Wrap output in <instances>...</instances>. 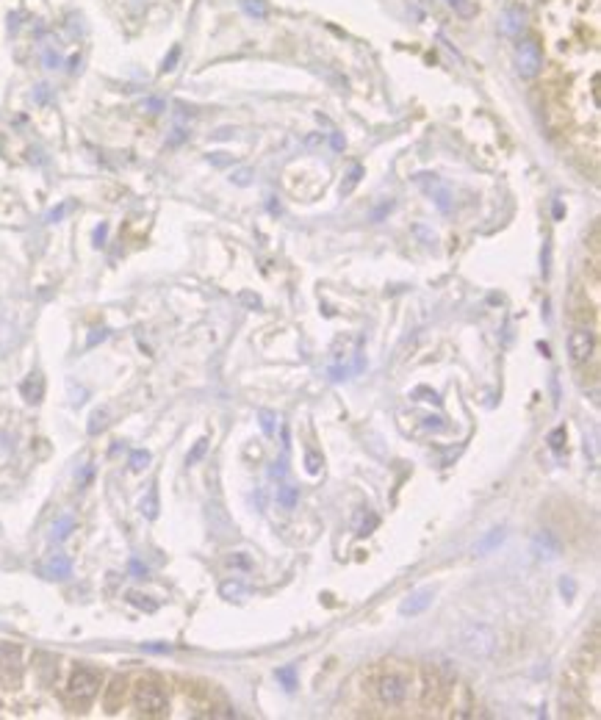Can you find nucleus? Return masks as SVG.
Masks as SVG:
<instances>
[{"instance_id":"nucleus-1","label":"nucleus","mask_w":601,"mask_h":720,"mask_svg":"<svg viewBox=\"0 0 601 720\" xmlns=\"http://www.w3.org/2000/svg\"><path fill=\"white\" fill-rule=\"evenodd\" d=\"M133 704H136L139 715H144V718H158V715H164L166 707H169L166 690H164V684L155 682V679H141V682H136V687H133Z\"/></svg>"},{"instance_id":"nucleus-2","label":"nucleus","mask_w":601,"mask_h":720,"mask_svg":"<svg viewBox=\"0 0 601 720\" xmlns=\"http://www.w3.org/2000/svg\"><path fill=\"white\" fill-rule=\"evenodd\" d=\"M410 687H413V679H410L407 671H385V673L377 679L374 693H377L380 704H385V707H399V704L407 701Z\"/></svg>"},{"instance_id":"nucleus-3","label":"nucleus","mask_w":601,"mask_h":720,"mask_svg":"<svg viewBox=\"0 0 601 720\" xmlns=\"http://www.w3.org/2000/svg\"><path fill=\"white\" fill-rule=\"evenodd\" d=\"M97 693H100V673L95 671V668H75L72 673H70V682H67V696H70V701L72 704H78V707H86V704H92L95 698H97Z\"/></svg>"},{"instance_id":"nucleus-4","label":"nucleus","mask_w":601,"mask_h":720,"mask_svg":"<svg viewBox=\"0 0 601 720\" xmlns=\"http://www.w3.org/2000/svg\"><path fill=\"white\" fill-rule=\"evenodd\" d=\"M515 72L524 81H532L543 72V50L538 45V39H532V36L518 39V45H515Z\"/></svg>"},{"instance_id":"nucleus-5","label":"nucleus","mask_w":601,"mask_h":720,"mask_svg":"<svg viewBox=\"0 0 601 720\" xmlns=\"http://www.w3.org/2000/svg\"><path fill=\"white\" fill-rule=\"evenodd\" d=\"M460 645H463V651H466L469 657L482 659V657H490V654H493V648H496V634H493L485 623H471V626L463 629Z\"/></svg>"},{"instance_id":"nucleus-6","label":"nucleus","mask_w":601,"mask_h":720,"mask_svg":"<svg viewBox=\"0 0 601 720\" xmlns=\"http://www.w3.org/2000/svg\"><path fill=\"white\" fill-rule=\"evenodd\" d=\"M22 671V648L17 643H0V682L6 687H19Z\"/></svg>"},{"instance_id":"nucleus-7","label":"nucleus","mask_w":601,"mask_h":720,"mask_svg":"<svg viewBox=\"0 0 601 720\" xmlns=\"http://www.w3.org/2000/svg\"><path fill=\"white\" fill-rule=\"evenodd\" d=\"M596 352V333L591 327H577L571 336H568V355L574 363H585V360L593 358Z\"/></svg>"},{"instance_id":"nucleus-8","label":"nucleus","mask_w":601,"mask_h":720,"mask_svg":"<svg viewBox=\"0 0 601 720\" xmlns=\"http://www.w3.org/2000/svg\"><path fill=\"white\" fill-rule=\"evenodd\" d=\"M526 22H529V8L524 6H515V3H507L504 6V14H501V31L513 39H521V33L526 31Z\"/></svg>"},{"instance_id":"nucleus-9","label":"nucleus","mask_w":601,"mask_h":720,"mask_svg":"<svg viewBox=\"0 0 601 720\" xmlns=\"http://www.w3.org/2000/svg\"><path fill=\"white\" fill-rule=\"evenodd\" d=\"M532 551H535V557H540V560H557V557L563 554V543H560V538H557L554 532L540 529V532H535V538H532Z\"/></svg>"},{"instance_id":"nucleus-10","label":"nucleus","mask_w":601,"mask_h":720,"mask_svg":"<svg viewBox=\"0 0 601 720\" xmlns=\"http://www.w3.org/2000/svg\"><path fill=\"white\" fill-rule=\"evenodd\" d=\"M432 599H435V590H432V588H421V590L410 593L407 599L402 601L399 612H402V615H421V612L432 604Z\"/></svg>"},{"instance_id":"nucleus-11","label":"nucleus","mask_w":601,"mask_h":720,"mask_svg":"<svg viewBox=\"0 0 601 720\" xmlns=\"http://www.w3.org/2000/svg\"><path fill=\"white\" fill-rule=\"evenodd\" d=\"M19 393H22V399L28 402V405H39L42 402V396H45V379H42V374H28L22 382H19Z\"/></svg>"},{"instance_id":"nucleus-12","label":"nucleus","mask_w":601,"mask_h":720,"mask_svg":"<svg viewBox=\"0 0 601 720\" xmlns=\"http://www.w3.org/2000/svg\"><path fill=\"white\" fill-rule=\"evenodd\" d=\"M70 574H72V563H70V557H64V554L50 557L47 565H45V577H47V579H67Z\"/></svg>"},{"instance_id":"nucleus-13","label":"nucleus","mask_w":601,"mask_h":720,"mask_svg":"<svg viewBox=\"0 0 601 720\" xmlns=\"http://www.w3.org/2000/svg\"><path fill=\"white\" fill-rule=\"evenodd\" d=\"M125 679L122 676H117L111 684H109V693H106V710L109 712H117L120 710V704H122V698H125Z\"/></svg>"},{"instance_id":"nucleus-14","label":"nucleus","mask_w":601,"mask_h":720,"mask_svg":"<svg viewBox=\"0 0 601 720\" xmlns=\"http://www.w3.org/2000/svg\"><path fill=\"white\" fill-rule=\"evenodd\" d=\"M504 535H507V532H504V526H496V529H490V532H487V535L482 538L480 543H477V549H474V551H477L480 557H482V554H490V551H493L496 546H501Z\"/></svg>"},{"instance_id":"nucleus-15","label":"nucleus","mask_w":601,"mask_h":720,"mask_svg":"<svg viewBox=\"0 0 601 720\" xmlns=\"http://www.w3.org/2000/svg\"><path fill=\"white\" fill-rule=\"evenodd\" d=\"M75 529V518L72 515H61L56 524H53V535H50V540L53 543H61V540H67L70 538V532Z\"/></svg>"},{"instance_id":"nucleus-16","label":"nucleus","mask_w":601,"mask_h":720,"mask_svg":"<svg viewBox=\"0 0 601 720\" xmlns=\"http://www.w3.org/2000/svg\"><path fill=\"white\" fill-rule=\"evenodd\" d=\"M297 501H299V487H294V485L277 487V504H280L283 510H294Z\"/></svg>"},{"instance_id":"nucleus-17","label":"nucleus","mask_w":601,"mask_h":720,"mask_svg":"<svg viewBox=\"0 0 601 720\" xmlns=\"http://www.w3.org/2000/svg\"><path fill=\"white\" fill-rule=\"evenodd\" d=\"M427 191L435 197V205H438L444 214H449V208H452V205H449V200H452V197H449V191H446V189H444V186L435 180V175H432V183L427 186Z\"/></svg>"},{"instance_id":"nucleus-18","label":"nucleus","mask_w":601,"mask_h":720,"mask_svg":"<svg viewBox=\"0 0 601 720\" xmlns=\"http://www.w3.org/2000/svg\"><path fill=\"white\" fill-rule=\"evenodd\" d=\"M106 427H109V410H106V407H97V410L89 416V427H86V432H89V435H100Z\"/></svg>"},{"instance_id":"nucleus-19","label":"nucleus","mask_w":601,"mask_h":720,"mask_svg":"<svg viewBox=\"0 0 601 720\" xmlns=\"http://www.w3.org/2000/svg\"><path fill=\"white\" fill-rule=\"evenodd\" d=\"M139 510H141V515L144 518H158V496H155V487H150L147 490V496L141 499V504H139Z\"/></svg>"},{"instance_id":"nucleus-20","label":"nucleus","mask_w":601,"mask_h":720,"mask_svg":"<svg viewBox=\"0 0 601 720\" xmlns=\"http://www.w3.org/2000/svg\"><path fill=\"white\" fill-rule=\"evenodd\" d=\"M274 679H277V682L291 693V690L297 687V668H294V665H283V668H277V671H274Z\"/></svg>"},{"instance_id":"nucleus-21","label":"nucleus","mask_w":601,"mask_h":720,"mask_svg":"<svg viewBox=\"0 0 601 720\" xmlns=\"http://www.w3.org/2000/svg\"><path fill=\"white\" fill-rule=\"evenodd\" d=\"M150 452L147 449H133L130 452V460H127V466H130V471H144L147 466H150Z\"/></svg>"},{"instance_id":"nucleus-22","label":"nucleus","mask_w":601,"mask_h":720,"mask_svg":"<svg viewBox=\"0 0 601 720\" xmlns=\"http://www.w3.org/2000/svg\"><path fill=\"white\" fill-rule=\"evenodd\" d=\"M565 438H568V432H565V427H554L552 432H549V449L552 452H563L565 449Z\"/></svg>"},{"instance_id":"nucleus-23","label":"nucleus","mask_w":601,"mask_h":720,"mask_svg":"<svg viewBox=\"0 0 601 720\" xmlns=\"http://www.w3.org/2000/svg\"><path fill=\"white\" fill-rule=\"evenodd\" d=\"M361 178H363V166L361 164H355L352 169H350V175H347V183H341V194L347 197V194H352L355 191V186L361 183Z\"/></svg>"},{"instance_id":"nucleus-24","label":"nucleus","mask_w":601,"mask_h":720,"mask_svg":"<svg viewBox=\"0 0 601 720\" xmlns=\"http://www.w3.org/2000/svg\"><path fill=\"white\" fill-rule=\"evenodd\" d=\"M205 452H208V438H200V441L192 446V452L186 455V466H194V463H200V460L205 457Z\"/></svg>"},{"instance_id":"nucleus-25","label":"nucleus","mask_w":601,"mask_h":720,"mask_svg":"<svg viewBox=\"0 0 601 720\" xmlns=\"http://www.w3.org/2000/svg\"><path fill=\"white\" fill-rule=\"evenodd\" d=\"M127 601H130L133 606L144 609V612H155V609H158V604H155V601H150V596H144V593H136V590H130V593H127Z\"/></svg>"},{"instance_id":"nucleus-26","label":"nucleus","mask_w":601,"mask_h":720,"mask_svg":"<svg viewBox=\"0 0 601 720\" xmlns=\"http://www.w3.org/2000/svg\"><path fill=\"white\" fill-rule=\"evenodd\" d=\"M258 421H260L263 435H274V421H277V416H274L272 410H258Z\"/></svg>"},{"instance_id":"nucleus-27","label":"nucleus","mask_w":601,"mask_h":720,"mask_svg":"<svg viewBox=\"0 0 601 720\" xmlns=\"http://www.w3.org/2000/svg\"><path fill=\"white\" fill-rule=\"evenodd\" d=\"M241 3H244L247 14H252V17H258V19H263V17L269 14V8H266L263 0H241Z\"/></svg>"},{"instance_id":"nucleus-28","label":"nucleus","mask_w":601,"mask_h":720,"mask_svg":"<svg viewBox=\"0 0 601 720\" xmlns=\"http://www.w3.org/2000/svg\"><path fill=\"white\" fill-rule=\"evenodd\" d=\"M219 593H222L225 599H239V596H244V585L236 582V579H233V582H225V585L219 588Z\"/></svg>"},{"instance_id":"nucleus-29","label":"nucleus","mask_w":601,"mask_h":720,"mask_svg":"<svg viewBox=\"0 0 601 720\" xmlns=\"http://www.w3.org/2000/svg\"><path fill=\"white\" fill-rule=\"evenodd\" d=\"M322 466H325L322 455H316V452H308V455H305V469H308V474H319Z\"/></svg>"},{"instance_id":"nucleus-30","label":"nucleus","mask_w":601,"mask_h":720,"mask_svg":"<svg viewBox=\"0 0 601 720\" xmlns=\"http://www.w3.org/2000/svg\"><path fill=\"white\" fill-rule=\"evenodd\" d=\"M560 593H563L565 601H571L577 596V582H574L571 577H563V579H560Z\"/></svg>"},{"instance_id":"nucleus-31","label":"nucleus","mask_w":601,"mask_h":720,"mask_svg":"<svg viewBox=\"0 0 601 720\" xmlns=\"http://www.w3.org/2000/svg\"><path fill=\"white\" fill-rule=\"evenodd\" d=\"M391 211H393V200H385L380 208H374V211H371V217H368V219H371V222H382Z\"/></svg>"},{"instance_id":"nucleus-32","label":"nucleus","mask_w":601,"mask_h":720,"mask_svg":"<svg viewBox=\"0 0 601 720\" xmlns=\"http://www.w3.org/2000/svg\"><path fill=\"white\" fill-rule=\"evenodd\" d=\"M449 3H452L463 17H471V14H474V3H471V0H449Z\"/></svg>"},{"instance_id":"nucleus-33","label":"nucleus","mask_w":601,"mask_h":720,"mask_svg":"<svg viewBox=\"0 0 601 720\" xmlns=\"http://www.w3.org/2000/svg\"><path fill=\"white\" fill-rule=\"evenodd\" d=\"M127 568H130V574H133L136 579H144V577H147V565H144V563H139V560H130V563H127Z\"/></svg>"},{"instance_id":"nucleus-34","label":"nucleus","mask_w":601,"mask_h":720,"mask_svg":"<svg viewBox=\"0 0 601 720\" xmlns=\"http://www.w3.org/2000/svg\"><path fill=\"white\" fill-rule=\"evenodd\" d=\"M106 338H109V330H106V327H103V330H95V333L86 338V347H97V344L106 341Z\"/></svg>"},{"instance_id":"nucleus-35","label":"nucleus","mask_w":601,"mask_h":720,"mask_svg":"<svg viewBox=\"0 0 601 720\" xmlns=\"http://www.w3.org/2000/svg\"><path fill=\"white\" fill-rule=\"evenodd\" d=\"M67 211H70V205H67V203H64V205H58V208H53V211L47 214V222H58V219H61Z\"/></svg>"},{"instance_id":"nucleus-36","label":"nucleus","mask_w":601,"mask_h":720,"mask_svg":"<svg viewBox=\"0 0 601 720\" xmlns=\"http://www.w3.org/2000/svg\"><path fill=\"white\" fill-rule=\"evenodd\" d=\"M424 427H430V430H446L444 418H438V416H427V418H424Z\"/></svg>"},{"instance_id":"nucleus-37","label":"nucleus","mask_w":601,"mask_h":720,"mask_svg":"<svg viewBox=\"0 0 601 720\" xmlns=\"http://www.w3.org/2000/svg\"><path fill=\"white\" fill-rule=\"evenodd\" d=\"M141 648H144V651H153V654H166V651H169L166 643H144Z\"/></svg>"},{"instance_id":"nucleus-38","label":"nucleus","mask_w":601,"mask_h":720,"mask_svg":"<svg viewBox=\"0 0 601 720\" xmlns=\"http://www.w3.org/2000/svg\"><path fill=\"white\" fill-rule=\"evenodd\" d=\"M377 524H380V518H377V515H368V524H361V526H358V535H361V538H363V535H368V532H371Z\"/></svg>"},{"instance_id":"nucleus-39","label":"nucleus","mask_w":601,"mask_h":720,"mask_svg":"<svg viewBox=\"0 0 601 720\" xmlns=\"http://www.w3.org/2000/svg\"><path fill=\"white\" fill-rule=\"evenodd\" d=\"M269 474H272V480H283V477H286V460H280V463H274V466H272V471H269Z\"/></svg>"},{"instance_id":"nucleus-40","label":"nucleus","mask_w":601,"mask_h":720,"mask_svg":"<svg viewBox=\"0 0 601 720\" xmlns=\"http://www.w3.org/2000/svg\"><path fill=\"white\" fill-rule=\"evenodd\" d=\"M549 260H552V246L543 244V277H549Z\"/></svg>"},{"instance_id":"nucleus-41","label":"nucleus","mask_w":601,"mask_h":720,"mask_svg":"<svg viewBox=\"0 0 601 720\" xmlns=\"http://www.w3.org/2000/svg\"><path fill=\"white\" fill-rule=\"evenodd\" d=\"M330 144H333V150H344L347 147V139L341 136V133H333V139H330Z\"/></svg>"},{"instance_id":"nucleus-42","label":"nucleus","mask_w":601,"mask_h":720,"mask_svg":"<svg viewBox=\"0 0 601 720\" xmlns=\"http://www.w3.org/2000/svg\"><path fill=\"white\" fill-rule=\"evenodd\" d=\"M233 180H236L239 186H247V183H249V169H241V172H236V175H233Z\"/></svg>"},{"instance_id":"nucleus-43","label":"nucleus","mask_w":601,"mask_h":720,"mask_svg":"<svg viewBox=\"0 0 601 720\" xmlns=\"http://www.w3.org/2000/svg\"><path fill=\"white\" fill-rule=\"evenodd\" d=\"M106 233H109V228H106V225H100V228L95 230V244H97V246L106 241Z\"/></svg>"},{"instance_id":"nucleus-44","label":"nucleus","mask_w":601,"mask_h":720,"mask_svg":"<svg viewBox=\"0 0 601 720\" xmlns=\"http://www.w3.org/2000/svg\"><path fill=\"white\" fill-rule=\"evenodd\" d=\"M92 477H95V469H92V466H86V469H84V474H81V480H78V485L84 487V485L92 480Z\"/></svg>"},{"instance_id":"nucleus-45","label":"nucleus","mask_w":601,"mask_h":720,"mask_svg":"<svg viewBox=\"0 0 601 720\" xmlns=\"http://www.w3.org/2000/svg\"><path fill=\"white\" fill-rule=\"evenodd\" d=\"M507 3H515V6H524V8H532V6H538L540 0H507Z\"/></svg>"},{"instance_id":"nucleus-46","label":"nucleus","mask_w":601,"mask_h":720,"mask_svg":"<svg viewBox=\"0 0 601 720\" xmlns=\"http://www.w3.org/2000/svg\"><path fill=\"white\" fill-rule=\"evenodd\" d=\"M241 299H244V302H249L252 308H260V299H258V297H252V294H244Z\"/></svg>"},{"instance_id":"nucleus-47","label":"nucleus","mask_w":601,"mask_h":720,"mask_svg":"<svg viewBox=\"0 0 601 720\" xmlns=\"http://www.w3.org/2000/svg\"><path fill=\"white\" fill-rule=\"evenodd\" d=\"M231 565H241V568H247V565H249V563H247V560H244V557H231Z\"/></svg>"}]
</instances>
